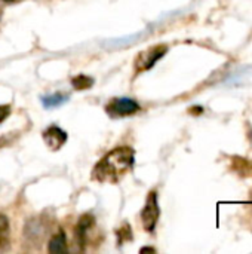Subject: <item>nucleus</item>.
<instances>
[{
    "label": "nucleus",
    "mask_w": 252,
    "mask_h": 254,
    "mask_svg": "<svg viewBox=\"0 0 252 254\" xmlns=\"http://www.w3.org/2000/svg\"><path fill=\"white\" fill-rule=\"evenodd\" d=\"M95 225V219L91 214H85L79 219L77 225H76V238L77 243L82 249H85V243H86V234L89 232V229Z\"/></svg>",
    "instance_id": "nucleus-7"
},
{
    "label": "nucleus",
    "mask_w": 252,
    "mask_h": 254,
    "mask_svg": "<svg viewBox=\"0 0 252 254\" xmlns=\"http://www.w3.org/2000/svg\"><path fill=\"white\" fill-rule=\"evenodd\" d=\"M3 1H6V3H12V1H15V0H3Z\"/></svg>",
    "instance_id": "nucleus-17"
},
{
    "label": "nucleus",
    "mask_w": 252,
    "mask_h": 254,
    "mask_svg": "<svg viewBox=\"0 0 252 254\" xmlns=\"http://www.w3.org/2000/svg\"><path fill=\"white\" fill-rule=\"evenodd\" d=\"M140 253H156V250L151 249V247H143V249L140 250Z\"/></svg>",
    "instance_id": "nucleus-16"
},
{
    "label": "nucleus",
    "mask_w": 252,
    "mask_h": 254,
    "mask_svg": "<svg viewBox=\"0 0 252 254\" xmlns=\"http://www.w3.org/2000/svg\"><path fill=\"white\" fill-rule=\"evenodd\" d=\"M40 101H42V104H43L45 109H55V107H59L64 103H67L68 101V95L61 94V92H56V94H52V95L42 97Z\"/></svg>",
    "instance_id": "nucleus-10"
},
{
    "label": "nucleus",
    "mask_w": 252,
    "mask_h": 254,
    "mask_svg": "<svg viewBox=\"0 0 252 254\" xmlns=\"http://www.w3.org/2000/svg\"><path fill=\"white\" fill-rule=\"evenodd\" d=\"M95 83L94 77L91 76H86V74H77V76H73L71 77V85L76 91H85V89H89L92 88Z\"/></svg>",
    "instance_id": "nucleus-11"
},
{
    "label": "nucleus",
    "mask_w": 252,
    "mask_h": 254,
    "mask_svg": "<svg viewBox=\"0 0 252 254\" xmlns=\"http://www.w3.org/2000/svg\"><path fill=\"white\" fill-rule=\"evenodd\" d=\"M168 52V46L160 43V45H154L146 51H141L135 61H134V67H135V73H141V71H147L150 70L160 58L165 57V54Z\"/></svg>",
    "instance_id": "nucleus-2"
},
{
    "label": "nucleus",
    "mask_w": 252,
    "mask_h": 254,
    "mask_svg": "<svg viewBox=\"0 0 252 254\" xmlns=\"http://www.w3.org/2000/svg\"><path fill=\"white\" fill-rule=\"evenodd\" d=\"M140 109H141L140 104L134 98H128V97L113 98L105 106V112L111 118H126V116H132V115L138 113Z\"/></svg>",
    "instance_id": "nucleus-4"
},
{
    "label": "nucleus",
    "mask_w": 252,
    "mask_h": 254,
    "mask_svg": "<svg viewBox=\"0 0 252 254\" xmlns=\"http://www.w3.org/2000/svg\"><path fill=\"white\" fill-rule=\"evenodd\" d=\"M250 198H251V201H252V190L250 192Z\"/></svg>",
    "instance_id": "nucleus-18"
},
{
    "label": "nucleus",
    "mask_w": 252,
    "mask_h": 254,
    "mask_svg": "<svg viewBox=\"0 0 252 254\" xmlns=\"http://www.w3.org/2000/svg\"><path fill=\"white\" fill-rule=\"evenodd\" d=\"M189 112H190V115H202L203 113V107L202 106H193V107L189 109Z\"/></svg>",
    "instance_id": "nucleus-15"
},
{
    "label": "nucleus",
    "mask_w": 252,
    "mask_h": 254,
    "mask_svg": "<svg viewBox=\"0 0 252 254\" xmlns=\"http://www.w3.org/2000/svg\"><path fill=\"white\" fill-rule=\"evenodd\" d=\"M46 235V226L42 223L40 219L33 217L24 225V237L34 244H39Z\"/></svg>",
    "instance_id": "nucleus-6"
},
{
    "label": "nucleus",
    "mask_w": 252,
    "mask_h": 254,
    "mask_svg": "<svg viewBox=\"0 0 252 254\" xmlns=\"http://www.w3.org/2000/svg\"><path fill=\"white\" fill-rule=\"evenodd\" d=\"M117 237H119V244L132 240V232H131L129 225H123L120 229H117Z\"/></svg>",
    "instance_id": "nucleus-13"
},
{
    "label": "nucleus",
    "mask_w": 252,
    "mask_h": 254,
    "mask_svg": "<svg viewBox=\"0 0 252 254\" xmlns=\"http://www.w3.org/2000/svg\"><path fill=\"white\" fill-rule=\"evenodd\" d=\"M42 135H43V140H45L46 146L53 152L59 150L67 141V132L64 129H61L59 127H56V125H52V127L46 128Z\"/></svg>",
    "instance_id": "nucleus-5"
},
{
    "label": "nucleus",
    "mask_w": 252,
    "mask_h": 254,
    "mask_svg": "<svg viewBox=\"0 0 252 254\" xmlns=\"http://www.w3.org/2000/svg\"><path fill=\"white\" fill-rule=\"evenodd\" d=\"M135 152L129 146H119L101 158L92 170V180L116 185L134 167Z\"/></svg>",
    "instance_id": "nucleus-1"
},
{
    "label": "nucleus",
    "mask_w": 252,
    "mask_h": 254,
    "mask_svg": "<svg viewBox=\"0 0 252 254\" xmlns=\"http://www.w3.org/2000/svg\"><path fill=\"white\" fill-rule=\"evenodd\" d=\"M48 252L49 253H67L68 252V249H67V237H65V234L62 231L58 232L56 235H53L49 240Z\"/></svg>",
    "instance_id": "nucleus-9"
},
{
    "label": "nucleus",
    "mask_w": 252,
    "mask_h": 254,
    "mask_svg": "<svg viewBox=\"0 0 252 254\" xmlns=\"http://www.w3.org/2000/svg\"><path fill=\"white\" fill-rule=\"evenodd\" d=\"M232 170L241 177H252V162L247 158H232Z\"/></svg>",
    "instance_id": "nucleus-8"
},
{
    "label": "nucleus",
    "mask_w": 252,
    "mask_h": 254,
    "mask_svg": "<svg viewBox=\"0 0 252 254\" xmlns=\"http://www.w3.org/2000/svg\"><path fill=\"white\" fill-rule=\"evenodd\" d=\"M159 216H160V208H159V201H157V192L151 190L141 211V223H143L144 231H147L149 234H153L156 229Z\"/></svg>",
    "instance_id": "nucleus-3"
},
{
    "label": "nucleus",
    "mask_w": 252,
    "mask_h": 254,
    "mask_svg": "<svg viewBox=\"0 0 252 254\" xmlns=\"http://www.w3.org/2000/svg\"><path fill=\"white\" fill-rule=\"evenodd\" d=\"M10 116V106L9 104H1L0 106V124L4 122Z\"/></svg>",
    "instance_id": "nucleus-14"
},
{
    "label": "nucleus",
    "mask_w": 252,
    "mask_h": 254,
    "mask_svg": "<svg viewBox=\"0 0 252 254\" xmlns=\"http://www.w3.org/2000/svg\"><path fill=\"white\" fill-rule=\"evenodd\" d=\"M7 231H9V220L6 216L0 214V247L3 243L7 241Z\"/></svg>",
    "instance_id": "nucleus-12"
}]
</instances>
